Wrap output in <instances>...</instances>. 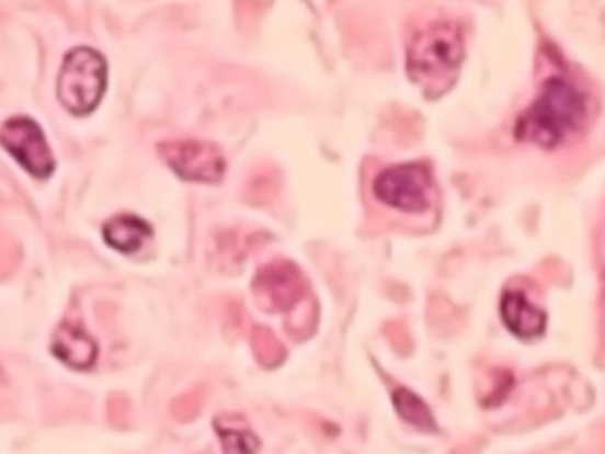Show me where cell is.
<instances>
[{"label":"cell","instance_id":"10","mask_svg":"<svg viewBox=\"0 0 605 454\" xmlns=\"http://www.w3.org/2000/svg\"><path fill=\"white\" fill-rule=\"evenodd\" d=\"M103 238L116 251L132 254L151 238V227L136 215H117L103 226Z\"/></svg>","mask_w":605,"mask_h":454},{"label":"cell","instance_id":"8","mask_svg":"<svg viewBox=\"0 0 605 454\" xmlns=\"http://www.w3.org/2000/svg\"><path fill=\"white\" fill-rule=\"evenodd\" d=\"M501 316L506 329L526 341L540 338L547 327L545 313L533 302L527 300L526 295L521 292L504 293L501 300Z\"/></svg>","mask_w":605,"mask_h":454},{"label":"cell","instance_id":"7","mask_svg":"<svg viewBox=\"0 0 605 454\" xmlns=\"http://www.w3.org/2000/svg\"><path fill=\"white\" fill-rule=\"evenodd\" d=\"M0 139L2 146L34 177H50L56 168L47 139L33 120L11 117L2 125Z\"/></svg>","mask_w":605,"mask_h":454},{"label":"cell","instance_id":"15","mask_svg":"<svg viewBox=\"0 0 605 454\" xmlns=\"http://www.w3.org/2000/svg\"><path fill=\"white\" fill-rule=\"evenodd\" d=\"M109 419L117 428H125L130 421V401L125 396H112L109 401Z\"/></svg>","mask_w":605,"mask_h":454},{"label":"cell","instance_id":"3","mask_svg":"<svg viewBox=\"0 0 605 454\" xmlns=\"http://www.w3.org/2000/svg\"><path fill=\"white\" fill-rule=\"evenodd\" d=\"M107 86V63L100 52L79 47L68 52L57 80V94L77 116L93 112Z\"/></svg>","mask_w":605,"mask_h":454},{"label":"cell","instance_id":"6","mask_svg":"<svg viewBox=\"0 0 605 454\" xmlns=\"http://www.w3.org/2000/svg\"><path fill=\"white\" fill-rule=\"evenodd\" d=\"M157 149L169 168L183 180L215 183L226 171L220 149L205 140H163Z\"/></svg>","mask_w":605,"mask_h":454},{"label":"cell","instance_id":"5","mask_svg":"<svg viewBox=\"0 0 605 454\" xmlns=\"http://www.w3.org/2000/svg\"><path fill=\"white\" fill-rule=\"evenodd\" d=\"M252 292L261 309L285 313L300 306V302L308 295V281L294 263L275 261L258 272Z\"/></svg>","mask_w":605,"mask_h":454},{"label":"cell","instance_id":"12","mask_svg":"<svg viewBox=\"0 0 605 454\" xmlns=\"http://www.w3.org/2000/svg\"><path fill=\"white\" fill-rule=\"evenodd\" d=\"M392 404L403 421L421 431H435L437 424L433 419L432 410L424 404L420 396L407 389H398L392 395Z\"/></svg>","mask_w":605,"mask_h":454},{"label":"cell","instance_id":"11","mask_svg":"<svg viewBox=\"0 0 605 454\" xmlns=\"http://www.w3.org/2000/svg\"><path fill=\"white\" fill-rule=\"evenodd\" d=\"M215 430L222 442L224 454H256L260 439L240 416H220L215 419Z\"/></svg>","mask_w":605,"mask_h":454},{"label":"cell","instance_id":"13","mask_svg":"<svg viewBox=\"0 0 605 454\" xmlns=\"http://www.w3.org/2000/svg\"><path fill=\"white\" fill-rule=\"evenodd\" d=\"M252 348L261 366L277 367L285 361L286 350L272 330L256 327L252 332Z\"/></svg>","mask_w":605,"mask_h":454},{"label":"cell","instance_id":"1","mask_svg":"<svg viewBox=\"0 0 605 454\" xmlns=\"http://www.w3.org/2000/svg\"><path fill=\"white\" fill-rule=\"evenodd\" d=\"M586 116L584 94L569 80L552 77L518 120L517 139L538 148H558L581 130Z\"/></svg>","mask_w":605,"mask_h":454},{"label":"cell","instance_id":"9","mask_svg":"<svg viewBox=\"0 0 605 454\" xmlns=\"http://www.w3.org/2000/svg\"><path fill=\"white\" fill-rule=\"evenodd\" d=\"M54 353L75 370H88L96 361L99 347L93 339L85 334L82 325L65 321L57 329L56 339H54Z\"/></svg>","mask_w":605,"mask_h":454},{"label":"cell","instance_id":"4","mask_svg":"<svg viewBox=\"0 0 605 454\" xmlns=\"http://www.w3.org/2000/svg\"><path fill=\"white\" fill-rule=\"evenodd\" d=\"M432 174L421 163H401L375 178L373 192L391 208L421 214L430 206Z\"/></svg>","mask_w":605,"mask_h":454},{"label":"cell","instance_id":"16","mask_svg":"<svg viewBox=\"0 0 605 454\" xmlns=\"http://www.w3.org/2000/svg\"><path fill=\"white\" fill-rule=\"evenodd\" d=\"M201 454H212L210 451H205V453H201Z\"/></svg>","mask_w":605,"mask_h":454},{"label":"cell","instance_id":"2","mask_svg":"<svg viewBox=\"0 0 605 454\" xmlns=\"http://www.w3.org/2000/svg\"><path fill=\"white\" fill-rule=\"evenodd\" d=\"M464 60L460 29L453 24H433L415 34L407 50L410 79L423 88H449Z\"/></svg>","mask_w":605,"mask_h":454},{"label":"cell","instance_id":"14","mask_svg":"<svg viewBox=\"0 0 605 454\" xmlns=\"http://www.w3.org/2000/svg\"><path fill=\"white\" fill-rule=\"evenodd\" d=\"M203 405H205V393L201 389H194L174 399L171 412H173V418L176 421H194L203 410Z\"/></svg>","mask_w":605,"mask_h":454}]
</instances>
